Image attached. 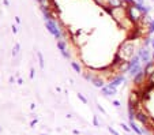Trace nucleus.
Instances as JSON below:
<instances>
[{
    "instance_id": "bb28decb",
    "label": "nucleus",
    "mask_w": 154,
    "mask_h": 135,
    "mask_svg": "<svg viewBox=\"0 0 154 135\" xmlns=\"http://www.w3.org/2000/svg\"><path fill=\"white\" fill-rule=\"evenodd\" d=\"M108 131L111 132L112 135H120L119 132H117V131H116V130H115V128H112V127H108Z\"/></svg>"
},
{
    "instance_id": "9d476101",
    "label": "nucleus",
    "mask_w": 154,
    "mask_h": 135,
    "mask_svg": "<svg viewBox=\"0 0 154 135\" xmlns=\"http://www.w3.org/2000/svg\"><path fill=\"white\" fill-rule=\"evenodd\" d=\"M106 6L111 8H120V7H124V3L123 0H106Z\"/></svg>"
},
{
    "instance_id": "f03ea898",
    "label": "nucleus",
    "mask_w": 154,
    "mask_h": 135,
    "mask_svg": "<svg viewBox=\"0 0 154 135\" xmlns=\"http://www.w3.org/2000/svg\"><path fill=\"white\" fill-rule=\"evenodd\" d=\"M117 55L122 57L123 60H125V62H128V60L132 57V56L135 55V45L134 42L131 41H124L122 45H120L119 51H117Z\"/></svg>"
},
{
    "instance_id": "4be33fe9",
    "label": "nucleus",
    "mask_w": 154,
    "mask_h": 135,
    "mask_svg": "<svg viewBox=\"0 0 154 135\" xmlns=\"http://www.w3.org/2000/svg\"><path fill=\"white\" fill-rule=\"evenodd\" d=\"M147 32H149V33H151V34H154V19H151V22L149 23V26H147Z\"/></svg>"
},
{
    "instance_id": "0eeeda50",
    "label": "nucleus",
    "mask_w": 154,
    "mask_h": 135,
    "mask_svg": "<svg viewBox=\"0 0 154 135\" xmlns=\"http://www.w3.org/2000/svg\"><path fill=\"white\" fill-rule=\"evenodd\" d=\"M101 93L104 94L105 97H112V96H115V94L117 93V87L112 86L111 83H108V85H105L104 87L101 89Z\"/></svg>"
},
{
    "instance_id": "473e14b6",
    "label": "nucleus",
    "mask_w": 154,
    "mask_h": 135,
    "mask_svg": "<svg viewBox=\"0 0 154 135\" xmlns=\"http://www.w3.org/2000/svg\"><path fill=\"white\" fill-rule=\"evenodd\" d=\"M17 32H18L17 26H14V25H12V33H14V34H15V33H17Z\"/></svg>"
},
{
    "instance_id": "7c9ffc66",
    "label": "nucleus",
    "mask_w": 154,
    "mask_h": 135,
    "mask_svg": "<svg viewBox=\"0 0 154 135\" xmlns=\"http://www.w3.org/2000/svg\"><path fill=\"white\" fill-rule=\"evenodd\" d=\"M30 79H34V68H30Z\"/></svg>"
},
{
    "instance_id": "c85d7f7f",
    "label": "nucleus",
    "mask_w": 154,
    "mask_h": 135,
    "mask_svg": "<svg viewBox=\"0 0 154 135\" xmlns=\"http://www.w3.org/2000/svg\"><path fill=\"white\" fill-rule=\"evenodd\" d=\"M112 105H113V106H116V108H120V106H122V104H120V101L115 100V101H112Z\"/></svg>"
},
{
    "instance_id": "a211bd4d",
    "label": "nucleus",
    "mask_w": 154,
    "mask_h": 135,
    "mask_svg": "<svg viewBox=\"0 0 154 135\" xmlns=\"http://www.w3.org/2000/svg\"><path fill=\"white\" fill-rule=\"evenodd\" d=\"M37 57H38V63H40V67L41 70H44L45 68V62H44V56L41 52H37Z\"/></svg>"
},
{
    "instance_id": "c9c22d12",
    "label": "nucleus",
    "mask_w": 154,
    "mask_h": 135,
    "mask_svg": "<svg viewBox=\"0 0 154 135\" xmlns=\"http://www.w3.org/2000/svg\"><path fill=\"white\" fill-rule=\"evenodd\" d=\"M135 2H137V3H143L145 0H135Z\"/></svg>"
},
{
    "instance_id": "9b49d317",
    "label": "nucleus",
    "mask_w": 154,
    "mask_h": 135,
    "mask_svg": "<svg viewBox=\"0 0 154 135\" xmlns=\"http://www.w3.org/2000/svg\"><path fill=\"white\" fill-rule=\"evenodd\" d=\"M137 105H132V104H128V119L130 120H134L135 116H137Z\"/></svg>"
},
{
    "instance_id": "aec40b11",
    "label": "nucleus",
    "mask_w": 154,
    "mask_h": 135,
    "mask_svg": "<svg viewBox=\"0 0 154 135\" xmlns=\"http://www.w3.org/2000/svg\"><path fill=\"white\" fill-rule=\"evenodd\" d=\"M71 67L74 68V71H75V72H78V74L82 72V67L76 62H71Z\"/></svg>"
},
{
    "instance_id": "2f4dec72",
    "label": "nucleus",
    "mask_w": 154,
    "mask_h": 135,
    "mask_svg": "<svg viewBox=\"0 0 154 135\" xmlns=\"http://www.w3.org/2000/svg\"><path fill=\"white\" fill-rule=\"evenodd\" d=\"M35 124H37V119H34V120H32V123H30V127H34Z\"/></svg>"
},
{
    "instance_id": "f3484780",
    "label": "nucleus",
    "mask_w": 154,
    "mask_h": 135,
    "mask_svg": "<svg viewBox=\"0 0 154 135\" xmlns=\"http://www.w3.org/2000/svg\"><path fill=\"white\" fill-rule=\"evenodd\" d=\"M38 2V4H40V7H49L51 8V6H52V0H37Z\"/></svg>"
},
{
    "instance_id": "1a4fd4ad",
    "label": "nucleus",
    "mask_w": 154,
    "mask_h": 135,
    "mask_svg": "<svg viewBox=\"0 0 154 135\" xmlns=\"http://www.w3.org/2000/svg\"><path fill=\"white\" fill-rule=\"evenodd\" d=\"M124 82H125L124 75H123V74H120V75H117V76H115V78H112L111 85L115 86V87H119V86L122 85V83H124Z\"/></svg>"
},
{
    "instance_id": "423d86ee",
    "label": "nucleus",
    "mask_w": 154,
    "mask_h": 135,
    "mask_svg": "<svg viewBox=\"0 0 154 135\" xmlns=\"http://www.w3.org/2000/svg\"><path fill=\"white\" fill-rule=\"evenodd\" d=\"M132 79H134V83H135L137 86H142L143 83H145V81L147 79V75H146L145 70H140L139 72H138L137 75L132 78ZM145 85H146V83H145Z\"/></svg>"
},
{
    "instance_id": "dca6fc26",
    "label": "nucleus",
    "mask_w": 154,
    "mask_h": 135,
    "mask_svg": "<svg viewBox=\"0 0 154 135\" xmlns=\"http://www.w3.org/2000/svg\"><path fill=\"white\" fill-rule=\"evenodd\" d=\"M91 83H93V85L96 86V87H98V89H102V87H104V86H105L104 81H102L101 78H97V76H96V78H94V81H93V82H91Z\"/></svg>"
},
{
    "instance_id": "412c9836",
    "label": "nucleus",
    "mask_w": 154,
    "mask_h": 135,
    "mask_svg": "<svg viewBox=\"0 0 154 135\" xmlns=\"http://www.w3.org/2000/svg\"><path fill=\"white\" fill-rule=\"evenodd\" d=\"M83 76H85V79L89 81V82H93L94 78H96V76H94L93 74H89V72H85V74H83Z\"/></svg>"
},
{
    "instance_id": "6e6552de",
    "label": "nucleus",
    "mask_w": 154,
    "mask_h": 135,
    "mask_svg": "<svg viewBox=\"0 0 154 135\" xmlns=\"http://www.w3.org/2000/svg\"><path fill=\"white\" fill-rule=\"evenodd\" d=\"M57 48L60 49L63 57H66V59H70V53L67 52V44H66V42L61 41V40H57Z\"/></svg>"
},
{
    "instance_id": "a878e982",
    "label": "nucleus",
    "mask_w": 154,
    "mask_h": 135,
    "mask_svg": "<svg viewBox=\"0 0 154 135\" xmlns=\"http://www.w3.org/2000/svg\"><path fill=\"white\" fill-rule=\"evenodd\" d=\"M123 3H124V7H127V6H131V4H134L135 0H123Z\"/></svg>"
},
{
    "instance_id": "393cba45",
    "label": "nucleus",
    "mask_w": 154,
    "mask_h": 135,
    "mask_svg": "<svg viewBox=\"0 0 154 135\" xmlns=\"http://www.w3.org/2000/svg\"><path fill=\"white\" fill-rule=\"evenodd\" d=\"M122 128L124 130L125 132H130V131H132V130H131V127H130V126H127V124H124V123H122Z\"/></svg>"
},
{
    "instance_id": "39448f33",
    "label": "nucleus",
    "mask_w": 154,
    "mask_h": 135,
    "mask_svg": "<svg viewBox=\"0 0 154 135\" xmlns=\"http://www.w3.org/2000/svg\"><path fill=\"white\" fill-rule=\"evenodd\" d=\"M138 53H139V56H140V62L143 63V64H146L147 62H150L153 57H151V55L153 53H150V51L147 49V47H145V48H142V49H139L138 51Z\"/></svg>"
},
{
    "instance_id": "2eb2a0df",
    "label": "nucleus",
    "mask_w": 154,
    "mask_h": 135,
    "mask_svg": "<svg viewBox=\"0 0 154 135\" xmlns=\"http://www.w3.org/2000/svg\"><path fill=\"white\" fill-rule=\"evenodd\" d=\"M130 127H131V130H132V131H134L137 135H142L143 134V130H140L139 127L134 123V120H130Z\"/></svg>"
},
{
    "instance_id": "20e7f679",
    "label": "nucleus",
    "mask_w": 154,
    "mask_h": 135,
    "mask_svg": "<svg viewBox=\"0 0 154 135\" xmlns=\"http://www.w3.org/2000/svg\"><path fill=\"white\" fill-rule=\"evenodd\" d=\"M135 119H137L138 121H140L142 124H145V126H149V123H150V116H149V113L146 111H138L137 112V116H135Z\"/></svg>"
},
{
    "instance_id": "5701e85b",
    "label": "nucleus",
    "mask_w": 154,
    "mask_h": 135,
    "mask_svg": "<svg viewBox=\"0 0 154 135\" xmlns=\"http://www.w3.org/2000/svg\"><path fill=\"white\" fill-rule=\"evenodd\" d=\"M19 49H20V45L15 44V48H14V51H12V56H17L18 53H19Z\"/></svg>"
},
{
    "instance_id": "b1692460",
    "label": "nucleus",
    "mask_w": 154,
    "mask_h": 135,
    "mask_svg": "<svg viewBox=\"0 0 154 135\" xmlns=\"http://www.w3.org/2000/svg\"><path fill=\"white\" fill-rule=\"evenodd\" d=\"M78 98H79V100H81L83 104H87V98L85 97V96H83L82 93H78Z\"/></svg>"
},
{
    "instance_id": "72a5a7b5",
    "label": "nucleus",
    "mask_w": 154,
    "mask_h": 135,
    "mask_svg": "<svg viewBox=\"0 0 154 135\" xmlns=\"http://www.w3.org/2000/svg\"><path fill=\"white\" fill-rule=\"evenodd\" d=\"M150 45H151V48H153V49H154V37L151 38V44H150Z\"/></svg>"
},
{
    "instance_id": "cd10ccee",
    "label": "nucleus",
    "mask_w": 154,
    "mask_h": 135,
    "mask_svg": "<svg viewBox=\"0 0 154 135\" xmlns=\"http://www.w3.org/2000/svg\"><path fill=\"white\" fill-rule=\"evenodd\" d=\"M93 124H94V127H100V121H98V118H97V116L93 118Z\"/></svg>"
},
{
    "instance_id": "7ed1b4c3",
    "label": "nucleus",
    "mask_w": 154,
    "mask_h": 135,
    "mask_svg": "<svg viewBox=\"0 0 154 135\" xmlns=\"http://www.w3.org/2000/svg\"><path fill=\"white\" fill-rule=\"evenodd\" d=\"M45 26H47L48 32H49L56 40H61V38H63V34H61L60 29H59V26L56 25V22L53 21V19H51V21H45Z\"/></svg>"
},
{
    "instance_id": "6ab92c4d",
    "label": "nucleus",
    "mask_w": 154,
    "mask_h": 135,
    "mask_svg": "<svg viewBox=\"0 0 154 135\" xmlns=\"http://www.w3.org/2000/svg\"><path fill=\"white\" fill-rule=\"evenodd\" d=\"M146 85L151 86V87L154 89V72L150 74V75H147V79H146Z\"/></svg>"
},
{
    "instance_id": "ddd939ff",
    "label": "nucleus",
    "mask_w": 154,
    "mask_h": 135,
    "mask_svg": "<svg viewBox=\"0 0 154 135\" xmlns=\"http://www.w3.org/2000/svg\"><path fill=\"white\" fill-rule=\"evenodd\" d=\"M143 70H145L146 75H150V74H153V72H154V60L151 59L150 62L146 63L145 67H143Z\"/></svg>"
},
{
    "instance_id": "4c0bfd02",
    "label": "nucleus",
    "mask_w": 154,
    "mask_h": 135,
    "mask_svg": "<svg viewBox=\"0 0 154 135\" xmlns=\"http://www.w3.org/2000/svg\"><path fill=\"white\" fill-rule=\"evenodd\" d=\"M0 131H2V128H0Z\"/></svg>"
},
{
    "instance_id": "c756f323",
    "label": "nucleus",
    "mask_w": 154,
    "mask_h": 135,
    "mask_svg": "<svg viewBox=\"0 0 154 135\" xmlns=\"http://www.w3.org/2000/svg\"><path fill=\"white\" fill-rule=\"evenodd\" d=\"M97 109H98V111H100V112H101V113L106 115V112H105V109H104V108H102V106H101V105H97Z\"/></svg>"
},
{
    "instance_id": "f8f14e48",
    "label": "nucleus",
    "mask_w": 154,
    "mask_h": 135,
    "mask_svg": "<svg viewBox=\"0 0 154 135\" xmlns=\"http://www.w3.org/2000/svg\"><path fill=\"white\" fill-rule=\"evenodd\" d=\"M41 11H42V14H44V18H45V21H51V19H53V21H55V18H53V14L51 12V8H49V7H41Z\"/></svg>"
},
{
    "instance_id": "f704fd0d",
    "label": "nucleus",
    "mask_w": 154,
    "mask_h": 135,
    "mask_svg": "<svg viewBox=\"0 0 154 135\" xmlns=\"http://www.w3.org/2000/svg\"><path fill=\"white\" fill-rule=\"evenodd\" d=\"M4 4H6V6L8 7V6H10V2H8V0H4Z\"/></svg>"
},
{
    "instance_id": "4468645a",
    "label": "nucleus",
    "mask_w": 154,
    "mask_h": 135,
    "mask_svg": "<svg viewBox=\"0 0 154 135\" xmlns=\"http://www.w3.org/2000/svg\"><path fill=\"white\" fill-rule=\"evenodd\" d=\"M140 70H143L142 68V66L140 64H137V66H132V67H130V70H128V74H130L131 76H132V78H134L135 75H137L138 72H139Z\"/></svg>"
},
{
    "instance_id": "e433bc0d",
    "label": "nucleus",
    "mask_w": 154,
    "mask_h": 135,
    "mask_svg": "<svg viewBox=\"0 0 154 135\" xmlns=\"http://www.w3.org/2000/svg\"><path fill=\"white\" fill-rule=\"evenodd\" d=\"M41 135H47V134H41Z\"/></svg>"
},
{
    "instance_id": "f257e3e1",
    "label": "nucleus",
    "mask_w": 154,
    "mask_h": 135,
    "mask_svg": "<svg viewBox=\"0 0 154 135\" xmlns=\"http://www.w3.org/2000/svg\"><path fill=\"white\" fill-rule=\"evenodd\" d=\"M125 14H127V19L131 22L132 25H138L140 22H143V12L138 8L137 6V2L134 4H131V6H127L125 7Z\"/></svg>"
}]
</instances>
